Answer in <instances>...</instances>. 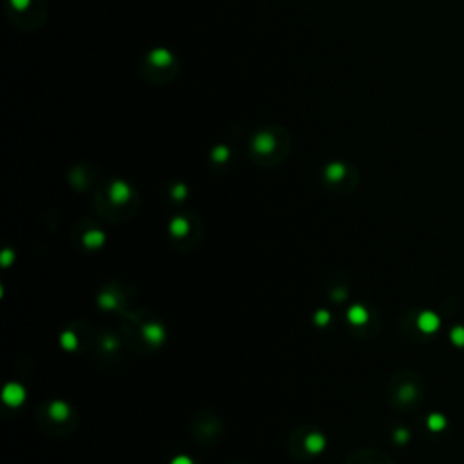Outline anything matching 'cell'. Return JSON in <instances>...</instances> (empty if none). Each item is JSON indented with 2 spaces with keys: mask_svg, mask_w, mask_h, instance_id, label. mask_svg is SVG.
Wrapping results in <instances>:
<instances>
[{
  "mask_svg": "<svg viewBox=\"0 0 464 464\" xmlns=\"http://www.w3.org/2000/svg\"><path fill=\"white\" fill-rule=\"evenodd\" d=\"M2 401L8 406L17 408L26 401V388L20 383H8L2 390Z\"/></svg>",
  "mask_w": 464,
  "mask_h": 464,
  "instance_id": "obj_1",
  "label": "cell"
},
{
  "mask_svg": "<svg viewBox=\"0 0 464 464\" xmlns=\"http://www.w3.org/2000/svg\"><path fill=\"white\" fill-rule=\"evenodd\" d=\"M142 334H144V338L147 339V343H151V345H162V343L165 341V336H167L163 324H160V323L144 324Z\"/></svg>",
  "mask_w": 464,
  "mask_h": 464,
  "instance_id": "obj_2",
  "label": "cell"
},
{
  "mask_svg": "<svg viewBox=\"0 0 464 464\" xmlns=\"http://www.w3.org/2000/svg\"><path fill=\"white\" fill-rule=\"evenodd\" d=\"M439 324H441V319L433 312H421L419 317H417V326L424 334H433L439 328Z\"/></svg>",
  "mask_w": 464,
  "mask_h": 464,
  "instance_id": "obj_3",
  "label": "cell"
},
{
  "mask_svg": "<svg viewBox=\"0 0 464 464\" xmlns=\"http://www.w3.org/2000/svg\"><path fill=\"white\" fill-rule=\"evenodd\" d=\"M324 446H326V439H324L323 433L312 432L305 437V448L310 453H321L324 450Z\"/></svg>",
  "mask_w": 464,
  "mask_h": 464,
  "instance_id": "obj_4",
  "label": "cell"
},
{
  "mask_svg": "<svg viewBox=\"0 0 464 464\" xmlns=\"http://www.w3.org/2000/svg\"><path fill=\"white\" fill-rule=\"evenodd\" d=\"M47 414H49V417L53 421H56V423H62V421H65L69 417V414H71V410H69L68 403L63 401H53L49 405V408H47Z\"/></svg>",
  "mask_w": 464,
  "mask_h": 464,
  "instance_id": "obj_5",
  "label": "cell"
},
{
  "mask_svg": "<svg viewBox=\"0 0 464 464\" xmlns=\"http://www.w3.org/2000/svg\"><path fill=\"white\" fill-rule=\"evenodd\" d=\"M129 194H131V190H129V187H127L123 181H114V183L111 185V189H109V196H111V200H113L114 203L127 202Z\"/></svg>",
  "mask_w": 464,
  "mask_h": 464,
  "instance_id": "obj_6",
  "label": "cell"
},
{
  "mask_svg": "<svg viewBox=\"0 0 464 464\" xmlns=\"http://www.w3.org/2000/svg\"><path fill=\"white\" fill-rule=\"evenodd\" d=\"M347 319L352 324H365L368 321V310L363 305H352L347 312Z\"/></svg>",
  "mask_w": 464,
  "mask_h": 464,
  "instance_id": "obj_7",
  "label": "cell"
},
{
  "mask_svg": "<svg viewBox=\"0 0 464 464\" xmlns=\"http://www.w3.org/2000/svg\"><path fill=\"white\" fill-rule=\"evenodd\" d=\"M84 245L89 248H98L105 243V234L102 230H87L84 234Z\"/></svg>",
  "mask_w": 464,
  "mask_h": 464,
  "instance_id": "obj_8",
  "label": "cell"
},
{
  "mask_svg": "<svg viewBox=\"0 0 464 464\" xmlns=\"http://www.w3.org/2000/svg\"><path fill=\"white\" fill-rule=\"evenodd\" d=\"M169 230H171V234L176 236V238H183V236L189 232V221L181 216L174 218V220H171V223H169Z\"/></svg>",
  "mask_w": 464,
  "mask_h": 464,
  "instance_id": "obj_9",
  "label": "cell"
},
{
  "mask_svg": "<svg viewBox=\"0 0 464 464\" xmlns=\"http://www.w3.org/2000/svg\"><path fill=\"white\" fill-rule=\"evenodd\" d=\"M60 345H62L63 350H77L78 348V338L77 334L73 332V330H65V332L60 334Z\"/></svg>",
  "mask_w": 464,
  "mask_h": 464,
  "instance_id": "obj_10",
  "label": "cell"
},
{
  "mask_svg": "<svg viewBox=\"0 0 464 464\" xmlns=\"http://www.w3.org/2000/svg\"><path fill=\"white\" fill-rule=\"evenodd\" d=\"M98 305L102 308H105V310H113V308L118 307V299L114 294H109V292H102L98 296Z\"/></svg>",
  "mask_w": 464,
  "mask_h": 464,
  "instance_id": "obj_11",
  "label": "cell"
},
{
  "mask_svg": "<svg viewBox=\"0 0 464 464\" xmlns=\"http://www.w3.org/2000/svg\"><path fill=\"white\" fill-rule=\"evenodd\" d=\"M444 426H446V419L441 414H432L428 417V428L432 432H441Z\"/></svg>",
  "mask_w": 464,
  "mask_h": 464,
  "instance_id": "obj_12",
  "label": "cell"
},
{
  "mask_svg": "<svg viewBox=\"0 0 464 464\" xmlns=\"http://www.w3.org/2000/svg\"><path fill=\"white\" fill-rule=\"evenodd\" d=\"M343 174H345V167L341 165V163H330L328 167H326V178L332 181L339 180V178H343Z\"/></svg>",
  "mask_w": 464,
  "mask_h": 464,
  "instance_id": "obj_13",
  "label": "cell"
},
{
  "mask_svg": "<svg viewBox=\"0 0 464 464\" xmlns=\"http://www.w3.org/2000/svg\"><path fill=\"white\" fill-rule=\"evenodd\" d=\"M330 319H332V315H330V312L326 310V308H319V310H315L314 323L317 324V326H326V324L330 323Z\"/></svg>",
  "mask_w": 464,
  "mask_h": 464,
  "instance_id": "obj_14",
  "label": "cell"
},
{
  "mask_svg": "<svg viewBox=\"0 0 464 464\" xmlns=\"http://www.w3.org/2000/svg\"><path fill=\"white\" fill-rule=\"evenodd\" d=\"M13 261H15V252L11 250V248H4L2 254H0V265L9 267Z\"/></svg>",
  "mask_w": 464,
  "mask_h": 464,
  "instance_id": "obj_15",
  "label": "cell"
},
{
  "mask_svg": "<svg viewBox=\"0 0 464 464\" xmlns=\"http://www.w3.org/2000/svg\"><path fill=\"white\" fill-rule=\"evenodd\" d=\"M451 341L455 343V345H459V347H462L464 345V328L462 326H457V328L451 330Z\"/></svg>",
  "mask_w": 464,
  "mask_h": 464,
  "instance_id": "obj_16",
  "label": "cell"
},
{
  "mask_svg": "<svg viewBox=\"0 0 464 464\" xmlns=\"http://www.w3.org/2000/svg\"><path fill=\"white\" fill-rule=\"evenodd\" d=\"M415 395V390L412 384H406V386L401 388V392H399V397H401L403 401H410V399H414Z\"/></svg>",
  "mask_w": 464,
  "mask_h": 464,
  "instance_id": "obj_17",
  "label": "cell"
},
{
  "mask_svg": "<svg viewBox=\"0 0 464 464\" xmlns=\"http://www.w3.org/2000/svg\"><path fill=\"white\" fill-rule=\"evenodd\" d=\"M408 437H410V433H408V430H405V428L395 430V441L399 442V444H405V442L408 441Z\"/></svg>",
  "mask_w": 464,
  "mask_h": 464,
  "instance_id": "obj_18",
  "label": "cell"
},
{
  "mask_svg": "<svg viewBox=\"0 0 464 464\" xmlns=\"http://www.w3.org/2000/svg\"><path fill=\"white\" fill-rule=\"evenodd\" d=\"M172 196H174V200H183L185 196H187L185 185H176L174 189H172Z\"/></svg>",
  "mask_w": 464,
  "mask_h": 464,
  "instance_id": "obj_19",
  "label": "cell"
},
{
  "mask_svg": "<svg viewBox=\"0 0 464 464\" xmlns=\"http://www.w3.org/2000/svg\"><path fill=\"white\" fill-rule=\"evenodd\" d=\"M102 345H104L105 350H114V348H118V341L114 338H105L104 341H102Z\"/></svg>",
  "mask_w": 464,
  "mask_h": 464,
  "instance_id": "obj_20",
  "label": "cell"
},
{
  "mask_svg": "<svg viewBox=\"0 0 464 464\" xmlns=\"http://www.w3.org/2000/svg\"><path fill=\"white\" fill-rule=\"evenodd\" d=\"M171 464H194V462H192V459H190V457L178 455V457H174V459L171 460Z\"/></svg>",
  "mask_w": 464,
  "mask_h": 464,
  "instance_id": "obj_21",
  "label": "cell"
},
{
  "mask_svg": "<svg viewBox=\"0 0 464 464\" xmlns=\"http://www.w3.org/2000/svg\"><path fill=\"white\" fill-rule=\"evenodd\" d=\"M332 298L336 299V301H343V299L347 298V290L345 289H334Z\"/></svg>",
  "mask_w": 464,
  "mask_h": 464,
  "instance_id": "obj_22",
  "label": "cell"
}]
</instances>
